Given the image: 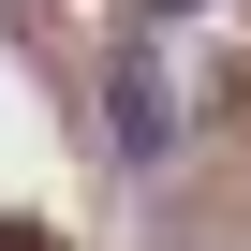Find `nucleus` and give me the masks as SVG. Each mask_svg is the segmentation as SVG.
Here are the masks:
<instances>
[{"label":"nucleus","instance_id":"nucleus-1","mask_svg":"<svg viewBox=\"0 0 251 251\" xmlns=\"http://www.w3.org/2000/svg\"><path fill=\"white\" fill-rule=\"evenodd\" d=\"M177 133V103H163V74L148 59H118V148H163Z\"/></svg>","mask_w":251,"mask_h":251},{"label":"nucleus","instance_id":"nucleus-2","mask_svg":"<svg viewBox=\"0 0 251 251\" xmlns=\"http://www.w3.org/2000/svg\"><path fill=\"white\" fill-rule=\"evenodd\" d=\"M148 15H192V0H148Z\"/></svg>","mask_w":251,"mask_h":251}]
</instances>
